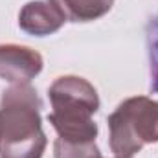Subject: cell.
Returning a JSON list of instances; mask_svg holds the SVG:
<instances>
[{
	"label": "cell",
	"instance_id": "1",
	"mask_svg": "<svg viewBox=\"0 0 158 158\" xmlns=\"http://www.w3.org/2000/svg\"><path fill=\"white\" fill-rule=\"evenodd\" d=\"M40 101L30 83L9 85L0 98V158H42L48 140Z\"/></svg>",
	"mask_w": 158,
	"mask_h": 158
},
{
	"label": "cell",
	"instance_id": "2",
	"mask_svg": "<svg viewBox=\"0 0 158 158\" xmlns=\"http://www.w3.org/2000/svg\"><path fill=\"white\" fill-rule=\"evenodd\" d=\"M109 145L116 156H132L158 142V101L134 96L121 101L107 119Z\"/></svg>",
	"mask_w": 158,
	"mask_h": 158
},
{
	"label": "cell",
	"instance_id": "3",
	"mask_svg": "<svg viewBox=\"0 0 158 158\" xmlns=\"http://www.w3.org/2000/svg\"><path fill=\"white\" fill-rule=\"evenodd\" d=\"M53 116L94 118L99 110V96L96 86L79 76H61L48 88Z\"/></svg>",
	"mask_w": 158,
	"mask_h": 158
},
{
	"label": "cell",
	"instance_id": "4",
	"mask_svg": "<svg viewBox=\"0 0 158 158\" xmlns=\"http://www.w3.org/2000/svg\"><path fill=\"white\" fill-rule=\"evenodd\" d=\"M44 59L37 50L22 44H0V77L11 85L30 83L42 72Z\"/></svg>",
	"mask_w": 158,
	"mask_h": 158
},
{
	"label": "cell",
	"instance_id": "5",
	"mask_svg": "<svg viewBox=\"0 0 158 158\" xmlns=\"http://www.w3.org/2000/svg\"><path fill=\"white\" fill-rule=\"evenodd\" d=\"M66 19L50 0H33L19 11V28L33 37H46L59 31Z\"/></svg>",
	"mask_w": 158,
	"mask_h": 158
},
{
	"label": "cell",
	"instance_id": "6",
	"mask_svg": "<svg viewBox=\"0 0 158 158\" xmlns=\"http://www.w3.org/2000/svg\"><path fill=\"white\" fill-rule=\"evenodd\" d=\"M66 19V22H92L105 17L114 0H50Z\"/></svg>",
	"mask_w": 158,
	"mask_h": 158
},
{
	"label": "cell",
	"instance_id": "7",
	"mask_svg": "<svg viewBox=\"0 0 158 158\" xmlns=\"http://www.w3.org/2000/svg\"><path fill=\"white\" fill-rule=\"evenodd\" d=\"M48 121L64 142H96L98 123L94 118H59L48 114Z\"/></svg>",
	"mask_w": 158,
	"mask_h": 158
},
{
	"label": "cell",
	"instance_id": "8",
	"mask_svg": "<svg viewBox=\"0 0 158 158\" xmlns=\"http://www.w3.org/2000/svg\"><path fill=\"white\" fill-rule=\"evenodd\" d=\"M145 44L149 59V88L153 94H158V11L149 19L145 26Z\"/></svg>",
	"mask_w": 158,
	"mask_h": 158
},
{
	"label": "cell",
	"instance_id": "9",
	"mask_svg": "<svg viewBox=\"0 0 158 158\" xmlns=\"http://www.w3.org/2000/svg\"><path fill=\"white\" fill-rule=\"evenodd\" d=\"M53 158H103L96 142H53Z\"/></svg>",
	"mask_w": 158,
	"mask_h": 158
},
{
	"label": "cell",
	"instance_id": "10",
	"mask_svg": "<svg viewBox=\"0 0 158 158\" xmlns=\"http://www.w3.org/2000/svg\"><path fill=\"white\" fill-rule=\"evenodd\" d=\"M114 158H132V156H114Z\"/></svg>",
	"mask_w": 158,
	"mask_h": 158
}]
</instances>
